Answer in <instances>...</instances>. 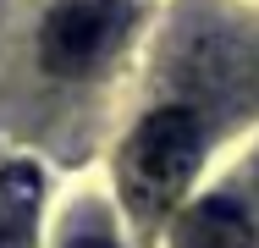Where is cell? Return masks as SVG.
<instances>
[{"label":"cell","mask_w":259,"mask_h":248,"mask_svg":"<svg viewBox=\"0 0 259 248\" xmlns=\"http://www.w3.org/2000/svg\"><path fill=\"white\" fill-rule=\"evenodd\" d=\"M72 248H116V243H110V237H77Z\"/></svg>","instance_id":"5b68a950"},{"label":"cell","mask_w":259,"mask_h":248,"mask_svg":"<svg viewBox=\"0 0 259 248\" xmlns=\"http://www.w3.org/2000/svg\"><path fill=\"white\" fill-rule=\"evenodd\" d=\"M199 121L193 110H155L149 121H138V133L121 144V198L138 210V221H155L160 210H171L177 193L188 188V177L199 171Z\"/></svg>","instance_id":"6da1fadb"},{"label":"cell","mask_w":259,"mask_h":248,"mask_svg":"<svg viewBox=\"0 0 259 248\" xmlns=\"http://www.w3.org/2000/svg\"><path fill=\"white\" fill-rule=\"evenodd\" d=\"M182 248H254V221L226 198H204L182 221Z\"/></svg>","instance_id":"3957f363"},{"label":"cell","mask_w":259,"mask_h":248,"mask_svg":"<svg viewBox=\"0 0 259 248\" xmlns=\"http://www.w3.org/2000/svg\"><path fill=\"white\" fill-rule=\"evenodd\" d=\"M33 210H39V177L28 166L0 171V248H33Z\"/></svg>","instance_id":"277c9868"},{"label":"cell","mask_w":259,"mask_h":248,"mask_svg":"<svg viewBox=\"0 0 259 248\" xmlns=\"http://www.w3.org/2000/svg\"><path fill=\"white\" fill-rule=\"evenodd\" d=\"M127 22H133V11L121 0H66V6H55L45 17L39 61L55 77H83L121 45Z\"/></svg>","instance_id":"7a4b0ae2"}]
</instances>
